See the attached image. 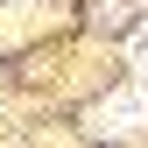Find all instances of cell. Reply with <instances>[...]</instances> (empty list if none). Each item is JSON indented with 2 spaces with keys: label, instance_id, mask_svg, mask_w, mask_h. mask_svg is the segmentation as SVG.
Returning <instances> with one entry per match:
<instances>
[{
  "label": "cell",
  "instance_id": "1",
  "mask_svg": "<svg viewBox=\"0 0 148 148\" xmlns=\"http://www.w3.org/2000/svg\"><path fill=\"white\" fill-rule=\"evenodd\" d=\"M141 120H148V92H141V85L120 92V99H99V106H92V127H99V134H134Z\"/></svg>",
  "mask_w": 148,
  "mask_h": 148
}]
</instances>
